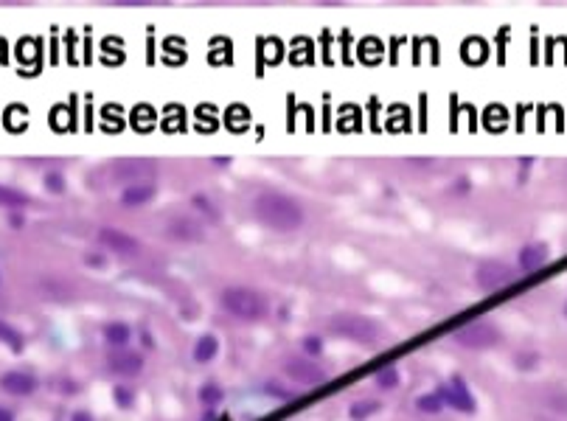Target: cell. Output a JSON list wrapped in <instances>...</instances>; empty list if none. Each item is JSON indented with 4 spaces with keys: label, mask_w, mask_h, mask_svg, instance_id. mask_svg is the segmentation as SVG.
Returning a JSON list of instances; mask_svg holds the SVG:
<instances>
[{
    "label": "cell",
    "mask_w": 567,
    "mask_h": 421,
    "mask_svg": "<svg viewBox=\"0 0 567 421\" xmlns=\"http://www.w3.org/2000/svg\"><path fill=\"white\" fill-rule=\"evenodd\" d=\"M286 374L292 376L295 382H301V385H318V382L326 379L323 368L315 365V363H309V360H289L286 363Z\"/></svg>",
    "instance_id": "obj_9"
},
{
    "label": "cell",
    "mask_w": 567,
    "mask_h": 421,
    "mask_svg": "<svg viewBox=\"0 0 567 421\" xmlns=\"http://www.w3.org/2000/svg\"><path fill=\"white\" fill-rule=\"evenodd\" d=\"M104 337H107L110 345L124 348V345L130 343V328L124 326V323H107V326H104Z\"/></svg>",
    "instance_id": "obj_16"
},
{
    "label": "cell",
    "mask_w": 567,
    "mask_h": 421,
    "mask_svg": "<svg viewBox=\"0 0 567 421\" xmlns=\"http://www.w3.org/2000/svg\"><path fill=\"white\" fill-rule=\"evenodd\" d=\"M222 306L239 321H261L267 315V298L250 286H228L222 292Z\"/></svg>",
    "instance_id": "obj_2"
},
{
    "label": "cell",
    "mask_w": 567,
    "mask_h": 421,
    "mask_svg": "<svg viewBox=\"0 0 567 421\" xmlns=\"http://www.w3.org/2000/svg\"><path fill=\"white\" fill-rule=\"evenodd\" d=\"M155 197V186L152 183H138V186H127L121 191V202L127 208H141Z\"/></svg>",
    "instance_id": "obj_13"
},
{
    "label": "cell",
    "mask_w": 567,
    "mask_h": 421,
    "mask_svg": "<svg viewBox=\"0 0 567 421\" xmlns=\"http://www.w3.org/2000/svg\"><path fill=\"white\" fill-rule=\"evenodd\" d=\"M166 234L172 236V239H180V241H199L202 239V225L197 222V219H191L186 214H177V217H172L169 222H166Z\"/></svg>",
    "instance_id": "obj_8"
},
{
    "label": "cell",
    "mask_w": 567,
    "mask_h": 421,
    "mask_svg": "<svg viewBox=\"0 0 567 421\" xmlns=\"http://www.w3.org/2000/svg\"><path fill=\"white\" fill-rule=\"evenodd\" d=\"M110 368H113L115 374L132 376L143 368V360H141V354H135V351H118V354L110 357Z\"/></svg>",
    "instance_id": "obj_12"
},
{
    "label": "cell",
    "mask_w": 567,
    "mask_h": 421,
    "mask_svg": "<svg viewBox=\"0 0 567 421\" xmlns=\"http://www.w3.org/2000/svg\"><path fill=\"white\" fill-rule=\"evenodd\" d=\"M199 396H202V402H217V399H219V390H217L214 385H208V388H205Z\"/></svg>",
    "instance_id": "obj_25"
},
{
    "label": "cell",
    "mask_w": 567,
    "mask_h": 421,
    "mask_svg": "<svg viewBox=\"0 0 567 421\" xmlns=\"http://www.w3.org/2000/svg\"><path fill=\"white\" fill-rule=\"evenodd\" d=\"M374 410H377V402H354V405H351V419L354 421L368 419Z\"/></svg>",
    "instance_id": "obj_21"
},
{
    "label": "cell",
    "mask_w": 567,
    "mask_h": 421,
    "mask_svg": "<svg viewBox=\"0 0 567 421\" xmlns=\"http://www.w3.org/2000/svg\"><path fill=\"white\" fill-rule=\"evenodd\" d=\"M214 354H217V337H211V334L199 337V343L194 345V360L208 363V360H214Z\"/></svg>",
    "instance_id": "obj_15"
},
{
    "label": "cell",
    "mask_w": 567,
    "mask_h": 421,
    "mask_svg": "<svg viewBox=\"0 0 567 421\" xmlns=\"http://www.w3.org/2000/svg\"><path fill=\"white\" fill-rule=\"evenodd\" d=\"M303 348H306L309 354H321V351H323V343H321L318 337H306V340H303Z\"/></svg>",
    "instance_id": "obj_23"
},
{
    "label": "cell",
    "mask_w": 567,
    "mask_h": 421,
    "mask_svg": "<svg viewBox=\"0 0 567 421\" xmlns=\"http://www.w3.org/2000/svg\"><path fill=\"white\" fill-rule=\"evenodd\" d=\"M253 214L267 228L284 231V234L298 231L303 225V208H301V202L281 194V191H261L253 199Z\"/></svg>",
    "instance_id": "obj_1"
},
{
    "label": "cell",
    "mask_w": 567,
    "mask_h": 421,
    "mask_svg": "<svg viewBox=\"0 0 567 421\" xmlns=\"http://www.w3.org/2000/svg\"><path fill=\"white\" fill-rule=\"evenodd\" d=\"M447 402L455 407V410H464V413H472L474 410V399L472 393H469V388L464 385V379L461 376H455V379H449V385H447Z\"/></svg>",
    "instance_id": "obj_10"
},
{
    "label": "cell",
    "mask_w": 567,
    "mask_h": 421,
    "mask_svg": "<svg viewBox=\"0 0 567 421\" xmlns=\"http://www.w3.org/2000/svg\"><path fill=\"white\" fill-rule=\"evenodd\" d=\"M0 388H3L6 393H14V396H28V393H34L37 382H34V376L31 374L9 371V374L0 376Z\"/></svg>",
    "instance_id": "obj_11"
},
{
    "label": "cell",
    "mask_w": 567,
    "mask_h": 421,
    "mask_svg": "<svg viewBox=\"0 0 567 421\" xmlns=\"http://www.w3.org/2000/svg\"><path fill=\"white\" fill-rule=\"evenodd\" d=\"M46 188L48 191H53V194H59V191H62V177H59V175H48L46 177Z\"/></svg>",
    "instance_id": "obj_24"
},
{
    "label": "cell",
    "mask_w": 567,
    "mask_h": 421,
    "mask_svg": "<svg viewBox=\"0 0 567 421\" xmlns=\"http://www.w3.org/2000/svg\"><path fill=\"white\" fill-rule=\"evenodd\" d=\"M331 334L337 337H345V340H354V343H363V345H371L379 340V326L374 321L363 318V315H337L329 321Z\"/></svg>",
    "instance_id": "obj_3"
},
{
    "label": "cell",
    "mask_w": 567,
    "mask_h": 421,
    "mask_svg": "<svg viewBox=\"0 0 567 421\" xmlns=\"http://www.w3.org/2000/svg\"><path fill=\"white\" fill-rule=\"evenodd\" d=\"M500 340V331L491 326V323H469V326H464L461 331H455V343H461L464 348H477V351H483V348H491L494 343Z\"/></svg>",
    "instance_id": "obj_6"
},
{
    "label": "cell",
    "mask_w": 567,
    "mask_h": 421,
    "mask_svg": "<svg viewBox=\"0 0 567 421\" xmlns=\"http://www.w3.org/2000/svg\"><path fill=\"white\" fill-rule=\"evenodd\" d=\"M419 407L425 413H441V396H422L419 399Z\"/></svg>",
    "instance_id": "obj_22"
},
{
    "label": "cell",
    "mask_w": 567,
    "mask_h": 421,
    "mask_svg": "<svg viewBox=\"0 0 567 421\" xmlns=\"http://www.w3.org/2000/svg\"><path fill=\"white\" fill-rule=\"evenodd\" d=\"M71 421H93V416H90L88 410H79V413H73V419Z\"/></svg>",
    "instance_id": "obj_27"
},
{
    "label": "cell",
    "mask_w": 567,
    "mask_h": 421,
    "mask_svg": "<svg viewBox=\"0 0 567 421\" xmlns=\"http://www.w3.org/2000/svg\"><path fill=\"white\" fill-rule=\"evenodd\" d=\"M101 244L104 247H110L113 253H118V256H138L141 253V241L138 239H132L130 234H124V231H115V228H101Z\"/></svg>",
    "instance_id": "obj_7"
},
{
    "label": "cell",
    "mask_w": 567,
    "mask_h": 421,
    "mask_svg": "<svg viewBox=\"0 0 567 421\" xmlns=\"http://www.w3.org/2000/svg\"><path fill=\"white\" fill-rule=\"evenodd\" d=\"M545 405L553 410V413H559V416H567V390H551L548 396H545Z\"/></svg>",
    "instance_id": "obj_18"
},
{
    "label": "cell",
    "mask_w": 567,
    "mask_h": 421,
    "mask_svg": "<svg viewBox=\"0 0 567 421\" xmlns=\"http://www.w3.org/2000/svg\"><path fill=\"white\" fill-rule=\"evenodd\" d=\"M0 421H14V419H11V413H9V410H3V407H0Z\"/></svg>",
    "instance_id": "obj_28"
},
{
    "label": "cell",
    "mask_w": 567,
    "mask_h": 421,
    "mask_svg": "<svg viewBox=\"0 0 567 421\" xmlns=\"http://www.w3.org/2000/svg\"><path fill=\"white\" fill-rule=\"evenodd\" d=\"M377 385L382 390H390V388H396L399 385V374H396V368H382L377 374Z\"/></svg>",
    "instance_id": "obj_20"
},
{
    "label": "cell",
    "mask_w": 567,
    "mask_h": 421,
    "mask_svg": "<svg viewBox=\"0 0 567 421\" xmlns=\"http://www.w3.org/2000/svg\"><path fill=\"white\" fill-rule=\"evenodd\" d=\"M0 340H3V343H9V348H11V351H23V334H20V331H14L11 326H6L3 321H0Z\"/></svg>",
    "instance_id": "obj_19"
},
{
    "label": "cell",
    "mask_w": 567,
    "mask_h": 421,
    "mask_svg": "<svg viewBox=\"0 0 567 421\" xmlns=\"http://www.w3.org/2000/svg\"><path fill=\"white\" fill-rule=\"evenodd\" d=\"M115 399H118L121 405H130V402H132V396H130L127 390H115Z\"/></svg>",
    "instance_id": "obj_26"
},
{
    "label": "cell",
    "mask_w": 567,
    "mask_h": 421,
    "mask_svg": "<svg viewBox=\"0 0 567 421\" xmlns=\"http://www.w3.org/2000/svg\"><path fill=\"white\" fill-rule=\"evenodd\" d=\"M113 177L118 183H127V186L152 183L157 177V166L152 160H141V157H124V160L113 163Z\"/></svg>",
    "instance_id": "obj_4"
},
{
    "label": "cell",
    "mask_w": 567,
    "mask_h": 421,
    "mask_svg": "<svg viewBox=\"0 0 567 421\" xmlns=\"http://www.w3.org/2000/svg\"><path fill=\"white\" fill-rule=\"evenodd\" d=\"M514 279H517L514 267H509L506 261H494V259L480 261V264H477V270H474V281H477V286H480V289H486V292H494V289H500V286L511 284Z\"/></svg>",
    "instance_id": "obj_5"
},
{
    "label": "cell",
    "mask_w": 567,
    "mask_h": 421,
    "mask_svg": "<svg viewBox=\"0 0 567 421\" xmlns=\"http://www.w3.org/2000/svg\"><path fill=\"white\" fill-rule=\"evenodd\" d=\"M26 202H28V197H26L23 191L0 186V205H6V208H20V205H26Z\"/></svg>",
    "instance_id": "obj_17"
},
{
    "label": "cell",
    "mask_w": 567,
    "mask_h": 421,
    "mask_svg": "<svg viewBox=\"0 0 567 421\" xmlns=\"http://www.w3.org/2000/svg\"><path fill=\"white\" fill-rule=\"evenodd\" d=\"M548 261V247L545 244H528L520 250V267L522 270H536Z\"/></svg>",
    "instance_id": "obj_14"
}]
</instances>
